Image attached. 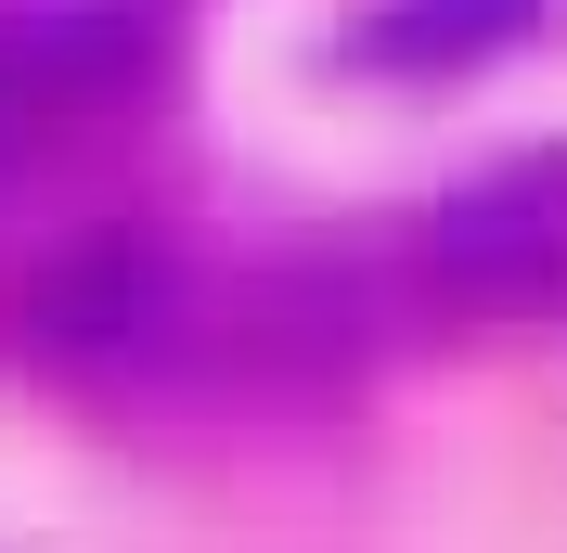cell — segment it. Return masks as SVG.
<instances>
[{
  "mask_svg": "<svg viewBox=\"0 0 567 553\" xmlns=\"http://www.w3.org/2000/svg\"><path fill=\"white\" fill-rule=\"evenodd\" d=\"M516 13H529V0H400V13H388V52H400V65H452V52L503 39Z\"/></svg>",
  "mask_w": 567,
  "mask_h": 553,
  "instance_id": "obj_1",
  "label": "cell"
}]
</instances>
